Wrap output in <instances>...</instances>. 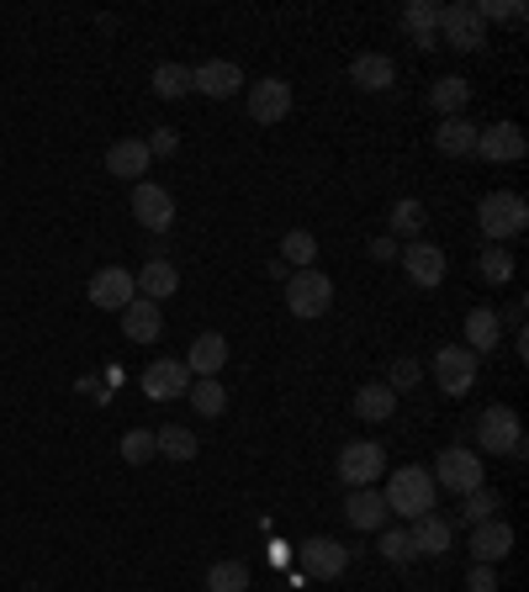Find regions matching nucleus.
Listing matches in <instances>:
<instances>
[{
    "label": "nucleus",
    "instance_id": "obj_18",
    "mask_svg": "<svg viewBox=\"0 0 529 592\" xmlns=\"http://www.w3.org/2000/svg\"><path fill=\"white\" fill-rule=\"evenodd\" d=\"M186 386H191V371H186V360H154L144 371V392L154 403H175V397H186Z\"/></svg>",
    "mask_w": 529,
    "mask_h": 592
},
{
    "label": "nucleus",
    "instance_id": "obj_34",
    "mask_svg": "<svg viewBox=\"0 0 529 592\" xmlns=\"http://www.w3.org/2000/svg\"><path fill=\"white\" fill-rule=\"evenodd\" d=\"M186 91H191V70L186 64H159L154 70V95L159 101H180Z\"/></svg>",
    "mask_w": 529,
    "mask_h": 592
},
{
    "label": "nucleus",
    "instance_id": "obj_31",
    "mask_svg": "<svg viewBox=\"0 0 529 592\" xmlns=\"http://www.w3.org/2000/svg\"><path fill=\"white\" fill-rule=\"evenodd\" d=\"M186 397H191V407L201 418H222V407H228V392H222L217 376H196L191 386H186Z\"/></svg>",
    "mask_w": 529,
    "mask_h": 592
},
{
    "label": "nucleus",
    "instance_id": "obj_29",
    "mask_svg": "<svg viewBox=\"0 0 529 592\" xmlns=\"http://www.w3.org/2000/svg\"><path fill=\"white\" fill-rule=\"evenodd\" d=\"M392 407H397V397L386 392V381H365L361 392H355V413H361L365 424H386Z\"/></svg>",
    "mask_w": 529,
    "mask_h": 592
},
{
    "label": "nucleus",
    "instance_id": "obj_8",
    "mask_svg": "<svg viewBox=\"0 0 529 592\" xmlns=\"http://www.w3.org/2000/svg\"><path fill=\"white\" fill-rule=\"evenodd\" d=\"M471 154L487 159V165H519V159L529 154V143H525V133H519L514 122H492V127H477Z\"/></svg>",
    "mask_w": 529,
    "mask_h": 592
},
{
    "label": "nucleus",
    "instance_id": "obj_15",
    "mask_svg": "<svg viewBox=\"0 0 529 592\" xmlns=\"http://www.w3.org/2000/svg\"><path fill=\"white\" fill-rule=\"evenodd\" d=\"M287 112H291V85L287 80H255L249 85V117L260 122V127H276V122H287Z\"/></svg>",
    "mask_w": 529,
    "mask_h": 592
},
{
    "label": "nucleus",
    "instance_id": "obj_32",
    "mask_svg": "<svg viewBox=\"0 0 529 592\" xmlns=\"http://www.w3.org/2000/svg\"><path fill=\"white\" fill-rule=\"evenodd\" d=\"M207 592H249V567L243 561H212L207 567Z\"/></svg>",
    "mask_w": 529,
    "mask_h": 592
},
{
    "label": "nucleus",
    "instance_id": "obj_38",
    "mask_svg": "<svg viewBox=\"0 0 529 592\" xmlns=\"http://www.w3.org/2000/svg\"><path fill=\"white\" fill-rule=\"evenodd\" d=\"M154 455H159L154 428H133V434H122V460H127V466H148Z\"/></svg>",
    "mask_w": 529,
    "mask_h": 592
},
{
    "label": "nucleus",
    "instance_id": "obj_4",
    "mask_svg": "<svg viewBox=\"0 0 529 592\" xmlns=\"http://www.w3.org/2000/svg\"><path fill=\"white\" fill-rule=\"evenodd\" d=\"M429 476H434V487H445V492H456V498H466V492L487 487V466H481V455L460 450V445L439 450V460H434Z\"/></svg>",
    "mask_w": 529,
    "mask_h": 592
},
{
    "label": "nucleus",
    "instance_id": "obj_3",
    "mask_svg": "<svg viewBox=\"0 0 529 592\" xmlns=\"http://www.w3.org/2000/svg\"><path fill=\"white\" fill-rule=\"evenodd\" d=\"M477 445H481V455H508V460H525L529 455L519 413H514V407H498V403L477 418Z\"/></svg>",
    "mask_w": 529,
    "mask_h": 592
},
{
    "label": "nucleus",
    "instance_id": "obj_40",
    "mask_svg": "<svg viewBox=\"0 0 529 592\" xmlns=\"http://www.w3.org/2000/svg\"><path fill=\"white\" fill-rule=\"evenodd\" d=\"M477 17H481V27L487 22H525V6H519V0H481Z\"/></svg>",
    "mask_w": 529,
    "mask_h": 592
},
{
    "label": "nucleus",
    "instance_id": "obj_10",
    "mask_svg": "<svg viewBox=\"0 0 529 592\" xmlns=\"http://www.w3.org/2000/svg\"><path fill=\"white\" fill-rule=\"evenodd\" d=\"M477 365L481 360L466 350V344H445L439 355H434V381L445 386V397H466L471 386H477Z\"/></svg>",
    "mask_w": 529,
    "mask_h": 592
},
{
    "label": "nucleus",
    "instance_id": "obj_13",
    "mask_svg": "<svg viewBox=\"0 0 529 592\" xmlns=\"http://www.w3.org/2000/svg\"><path fill=\"white\" fill-rule=\"evenodd\" d=\"M397 260H403V270H408V281L424 285V291H434V285L445 281V249H439V243L413 238V243H403V249H397Z\"/></svg>",
    "mask_w": 529,
    "mask_h": 592
},
{
    "label": "nucleus",
    "instance_id": "obj_23",
    "mask_svg": "<svg viewBox=\"0 0 529 592\" xmlns=\"http://www.w3.org/2000/svg\"><path fill=\"white\" fill-rule=\"evenodd\" d=\"M498 339H504V323H498V312L492 308H471L466 312V350L471 355H492L498 350Z\"/></svg>",
    "mask_w": 529,
    "mask_h": 592
},
{
    "label": "nucleus",
    "instance_id": "obj_27",
    "mask_svg": "<svg viewBox=\"0 0 529 592\" xmlns=\"http://www.w3.org/2000/svg\"><path fill=\"white\" fill-rule=\"evenodd\" d=\"M471 143H477V127H471L466 117H445L439 127H434V148H439L445 159H466Z\"/></svg>",
    "mask_w": 529,
    "mask_h": 592
},
{
    "label": "nucleus",
    "instance_id": "obj_11",
    "mask_svg": "<svg viewBox=\"0 0 529 592\" xmlns=\"http://www.w3.org/2000/svg\"><path fill=\"white\" fill-rule=\"evenodd\" d=\"M85 297H91L101 312H122L138 297V281H133V270H122V264H101L96 276H91V285H85Z\"/></svg>",
    "mask_w": 529,
    "mask_h": 592
},
{
    "label": "nucleus",
    "instance_id": "obj_25",
    "mask_svg": "<svg viewBox=\"0 0 529 592\" xmlns=\"http://www.w3.org/2000/svg\"><path fill=\"white\" fill-rule=\"evenodd\" d=\"M350 80H355L361 91H392V85H397V64H392L386 53H361V59L350 64Z\"/></svg>",
    "mask_w": 529,
    "mask_h": 592
},
{
    "label": "nucleus",
    "instance_id": "obj_19",
    "mask_svg": "<svg viewBox=\"0 0 529 592\" xmlns=\"http://www.w3.org/2000/svg\"><path fill=\"white\" fill-rule=\"evenodd\" d=\"M122 333H127L133 344H154V339L165 333V312H159V302L133 297V302L122 308Z\"/></svg>",
    "mask_w": 529,
    "mask_h": 592
},
{
    "label": "nucleus",
    "instance_id": "obj_24",
    "mask_svg": "<svg viewBox=\"0 0 529 592\" xmlns=\"http://www.w3.org/2000/svg\"><path fill=\"white\" fill-rule=\"evenodd\" d=\"M133 281H138V297H148V302H165V297H175V291H180V270L159 255V260H148Z\"/></svg>",
    "mask_w": 529,
    "mask_h": 592
},
{
    "label": "nucleus",
    "instance_id": "obj_28",
    "mask_svg": "<svg viewBox=\"0 0 529 592\" xmlns=\"http://www.w3.org/2000/svg\"><path fill=\"white\" fill-rule=\"evenodd\" d=\"M154 445H159V455L165 460H175V466H186V460H196V434L186 424H165V428H154Z\"/></svg>",
    "mask_w": 529,
    "mask_h": 592
},
{
    "label": "nucleus",
    "instance_id": "obj_44",
    "mask_svg": "<svg viewBox=\"0 0 529 592\" xmlns=\"http://www.w3.org/2000/svg\"><path fill=\"white\" fill-rule=\"evenodd\" d=\"M371 260H376V264L397 260V238H371Z\"/></svg>",
    "mask_w": 529,
    "mask_h": 592
},
{
    "label": "nucleus",
    "instance_id": "obj_17",
    "mask_svg": "<svg viewBox=\"0 0 529 592\" xmlns=\"http://www.w3.org/2000/svg\"><path fill=\"white\" fill-rule=\"evenodd\" d=\"M508 550H514V523H508V519L471 523V561H481V567H498Z\"/></svg>",
    "mask_w": 529,
    "mask_h": 592
},
{
    "label": "nucleus",
    "instance_id": "obj_14",
    "mask_svg": "<svg viewBox=\"0 0 529 592\" xmlns=\"http://www.w3.org/2000/svg\"><path fill=\"white\" fill-rule=\"evenodd\" d=\"M191 91L212 95V101H228V95L243 91V70L234 64V59H201L191 70Z\"/></svg>",
    "mask_w": 529,
    "mask_h": 592
},
{
    "label": "nucleus",
    "instance_id": "obj_16",
    "mask_svg": "<svg viewBox=\"0 0 529 592\" xmlns=\"http://www.w3.org/2000/svg\"><path fill=\"white\" fill-rule=\"evenodd\" d=\"M386 519H392V513H386V498L376 492V487H355V492L344 498V523H350V529H361V534H382Z\"/></svg>",
    "mask_w": 529,
    "mask_h": 592
},
{
    "label": "nucleus",
    "instance_id": "obj_37",
    "mask_svg": "<svg viewBox=\"0 0 529 592\" xmlns=\"http://www.w3.org/2000/svg\"><path fill=\"white\" fill-rule=\"evenodd\" d=\"M498 492H487V487H477V492H466V502H460V523L471 529V523H487V519H498Z\"/></svg>",
    "mask_w": 529,
    "mask_h": 592
},
{
    "label": "nucleus",
    "instance_id": "obj_43",
    "mask_svg": "<svg viewBox=\"0 0 529 592\" xmlns=\"http://www.w3.org/2000/svg\"><path fill=\"white\" fill-rule=\"evenodd\" d=\"M148 154H159V159H169V154H175V148H180V138H175V133H169V127H154V133H148Z\"/></svg>",
    "mask_w": 529,
    "mask_h": 592
},
{
    "label": "nucleus",
    "instance_id": "obj_2",
    "mask_svg": "<svg viewBox=\"0 0 529 592\" xmlns=\"http://www.w3.org/2000/svg\"><path fill=\"white\" fill-rule=\"evenodd\" d=\"M477 228H481L487 243H508V238H519L529 228V201L519 196V190H492V196H481Z\"/></svg>",
    "mask_w": 529,
    "mask_h": 592
},
{
    "label": "nucleus",
    "instance_id": "obj_12",
    "mask_svg": "<svg viewBox=\"0 0 529 592\" xmlns=\"http://www.w3.org/2000/svg\"><path fill=\"white\" fill-rule=\"evenodd\" d=\"M133 217L144 222L148 233L165 238L169 228H175V196H169L165 186H154V180H138V186H133Z\"/></svg>",
    "mask_w": 529,
    "mask_h": 592
},
{
    "label": "nucleus",
    "instance_id": "obj_9",
    "mask_svg": "<svg viewBox=\"0 0 529 592\" xmlns=\"http://www.w3.org/2000/svg\"><path fill=\"white\" fill-rule=\"evenodd\" d=\"M291 555L302 561V577H318V582H334V577H344V567H350V550L339 546V540H329V534L302 540Z\"/></svg>",
    "mask_w": 529,
    "mask_h": 592
},
{
    "label": "nucleus",
    "instance_id": "obj_5",
    "mask_svg": "<svg viewBox=\"0 0 529 592\" xmlns=\"http://www.w3.org/2000/svg\"><path fill=\"white\" fill-rule=\"evenodd\" d=\"M334 308V281L323 276V270H297L287 281V312L291 318H302V323H313L323 312Z\"/></svg>",
    "mask_w": 529,
    "mask_h": 592
},
{
    "label": "nucleus",
    "instance_id": "obj_7",
    "mask_svg": "<svg viewBox=\"0 0 529 592\" xmlns=\"http://www.w3.org/2000/svg\"><path fill=\"white\" fill-rule=\"evenodd\" d=\"M481 43H487V27H481L477 6H466V0H456V6H439V48L477 53Z\"/></svg>",
    "mask_w": 529,
    "mask_h": 592
},
{
    "label": "nucleus",
    "instance_id": "obj_39",
    "mask_svg": "<svg viewBox=\"0 0 529 592\" xmlns=\"http://www.w3.org/2000/svg\"><path fill=\"white\" fill-rule=\"evenodd\" d=\"M481 276H487L492 285L514 281V255H508L504 243H487V249H481Z\"/></svg>",
    "mask_w": 529,
    "mask_h": 592
},
{
    "label": "nucleus",
    "instance_id": "obj_41",
    "mask_svg": "<svg viewBox=\"0 0 529 592\" xmlns=\"http://www.w3.org/2000/svg\"><path fill=\"white\" fill-rule=\"evenodd\" d=\"M382 555L386 561H413V540H408V529H382Z\"/></svg>",
    "mask_w": 529,
    "mask_h": 592
},
{
    "label": "nucleus",
    "instance_id": "obj_20",
    "mask_svg": "<svg viewBox=\"0 0 529 592\" xmlns=\"http://www.w3.org/2000/svg\"><path fill=\"white\" fill-rule=\"evenodd\" d=\"M148 159H154V154H148V143H144V138H117L112 148H106V169H112L117 180H133V186L144 180Z\"/></svg>",
    "mask_w": 529,
    "mask_h": 592
},
{
    "label": "nucleus",
    "instance_id": "obj_26",
    "mask_svg": "<svg viewBox=\"0 0 529 592\" xmlns=\"http://www.w3.org/2000/svg\"><path fill=\"white\" fill-rule=\"evenodd\" d=\"M466 101H471V85L460 80V74H445V80H434L429 85V106L445 117H466Z\"/></svg>",
    "mask_w": 529,
    "mask_h": 592
},
{
    "label": "nucleus",
    "instance_id": "obj_33",
    "mask_svg": "<svg viewBox=\"0 0 529 592\" xmlns=\"http://www.w3.org/2000/svg\"><path fill=\"white\" fill-rule=\"evenodd\" d=\"M403 27L413 38H439V0H413L403 11Z\"/></svg>",
    "mask_w": 529,
    "mask_h": 592
},
{
    "label": "nucleus",
    "instance_id": "obj_35",
    "mask_svg": "<svg viewBox=\"0 0 529 592\" xmlns=\"http://www.w3.org/2000/svg\"><path fill=\"white\" fill-rule=\"evenodd\" d=\"M281 255H287V264H297V270H313V260H318V238L308 233V228H291V233L281 238Z\"/></svg>",
    "mask_w": 529,
    "mask_h": 592
},
{
    "label": "nucleus",
    "instance_id": "obj_36",
    "mask_svg": "<svg viewBox=\"0 0 529 592\" xmlns=\"http://www.w3.org/2000/svg\"><path fill=\"white\" fill-rule=\"evenodd\" d=\"M418 381H424V365H418L413 355H397L392 365H386V392H392V397H403V392H413Z\"/></svg>",
    "mask_w": 529,
    "mask_h": 592
},
{
    "label": "nucleus",
    "instance_id": "obj_22",
    "mask_svg": "<svg viewBox=\"0 0 529 592\" xmlns=\"http://www.w3.org/2000/svg\"><path fill=\"white\" fill-rule=\"evenodd\" d=\"M228 365V339L222 333H196L191 339V355H186V371H191V381L196 376H217Z\"/></svg>",
    "mask_w": 529,
    "mask_h": 592
},
{
    "label": "nucleus",
    "instance_id": "obj_6",
    "mask_svg": "<svg viewBox=\"0 0 529 592\" xmlns=\"http://www.w3.org/2000/svg\"><path fill=\"white\" fill-rule=\"evenodd\" d=\"M382 471H386V450L376 445V439H350L334 460V476L350 487V492H355V487H376V476Z\"/></svg>",
    "mask_w": 529,
    "mask_h": 592
},
{
    "label": "nucleus",
    "instance_id": "obj_21",
    "mask_svg": "<svg viewBox=\"0 0 529 592\" xmlns=\"http://www.w3.org/2000/svg\"><path fill=\"white\" fill-rule=\"evenodd\" d=\"M408 540H413V555H445L450 540H456V529L439 519V513H418L408 529Z\"/></svg>",
    "mask_w": 529,
    "mask_h": 592
},
{
    "label": "nucleus",
    "instance_id": "obj_1",
    "mask_svg": "<svg viewBox=\"0 0 529 592\" xmlns=\"http://www.w3.org/2000/svg\"><path fill=\"white\" fill-rule=\"evenodd\" d=\"M386 513H397V519H418V513H434V498H439V487H434V476L424 466H397V471L386 476Z\"/></svg>",
    "mask_w": 529,
    "mask_h": 592
},
{
    "label": "nucleus",
    "instance_id": "obj_42",
    "mask_svg": "<svg viewBox=\"0 0 529 592\" xmlns=\"http://www.w3.org/2000/svg\"><path fill=\"white\" fill-rule=\"evenodd\" d=\"M466 592H498V571L471 561V571H466Z\"/></svg>",
    "mask_w": 529,
    "mask_h": 592
},
{
    "label": "nucleus",
    "instance_id": "obj_30",
    "mask_svg": "<svg viewBox=\"0 0 529 592\" xmlns=\"http://www.w3.org/2000/svg\"><path fill=\"white\" fill-rule=\"evenodd\" d=\"M424 201H413V196H403V201H392V212H386V238H418V228H424Z\"/></svg>",
    "mask_w": 529,
    "mask_h": 592
}]
</instances>
